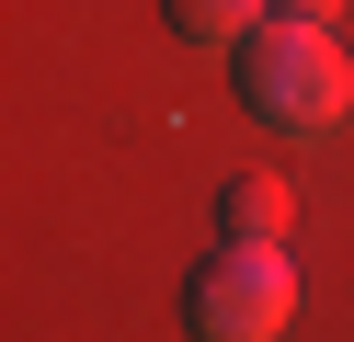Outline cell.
Returning <instances> with one entry per match:
<instances>
[{
    "instance_id": "1",
    "label": "cell",
    "mask_w": 354,
    "mask_h": 342,
    "mask_svg": "<svg viewBox=\"0 0 354 342\" xmlns=\"http://www.w3.org/2000/svg\"><path fill=\"white\" fill-rule=\"evenodd\" d=\"M229 80H240V103H252L274 137H320V126L354 114V57L308 12H263L252 35L229 46Z\"/></svg>"
},
{
    "instance_id": "2",
    "label": "cell",
    "mask_w": 354,
    "mask_h": 342,
    "mask_svg": "<svg viewBox=\"0 0 354 342\" xmlns=\"http://www.w3.org/2000/svg\"><path fill=\"white\" fill-rule=\"evenodd\" d=\"M286 319H297V274H286L274 240H217L183 274V331L194 342H274Z\"/></svg>"
},
{
    "instance_id": "3",
    "label": "cell",
    "mask_w": 354,
    "mask_h": 342,
    "mask_svg": "<svg viewBox=\"0 0 354 342\" xmlns=\"http://www.w3.org/2000/svg\"><path fill=\"white\" fill-rule=\"evenodd\" d=\"M217 240H286V182H274V171L217 182Z\"/></svg>"
},
{
    "instance_id": "4",
    "label": "cell",
    "mask_w": 354,
    "mask_h": 342,
    "mask_svg": "<svg viewBox=\"0 0 354 342\" xmlns=\"http://www.w3.org/2000/svg\"><path fill=\"white\" fill-rule=\"evenodd\" d=\"M263 12H274V0H160V23H171L183 46H240Z\"/></svg>"
},
{
    "instance_id": "5",
    "label": "cell",
    "mask_w": 354,
    "mask_h": 342,
    "mask_svg": "<svg viewBox=\"0 0 354 342\" xmlns=\"http://www.w3.org/2000/svg\"><path fill=\"white\" fill-rule=\"evenodd\" d=\"M274 12H308V23H331V0H274Z\"/></svg>"
}]
</instances>
